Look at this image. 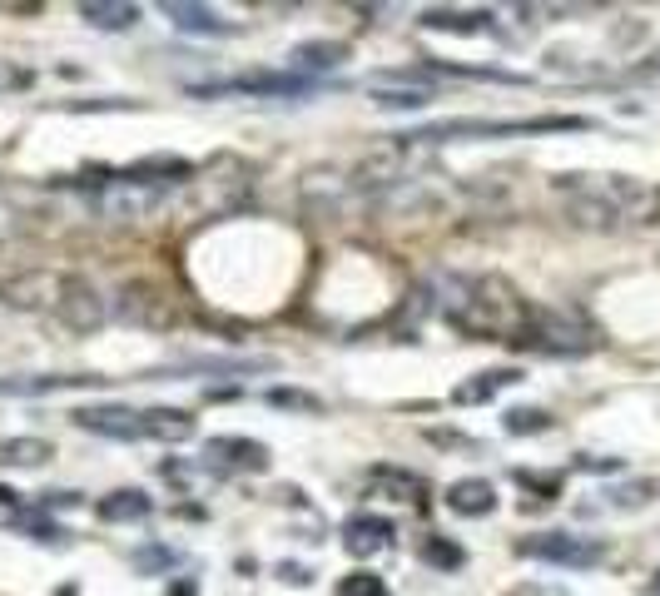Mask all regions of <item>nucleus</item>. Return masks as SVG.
Returning a JSON list of instances; mask_svg holds the SVG:
<instances>
[{"instance_id": "1", "label": "nucleus", "mask_w": 660, "mask_h": 596, "mask_svg": "<svg viewBox=\"0 0 660 596\" xmlns=\"http://www.w3.org/2000/svg\"><path fill=\"white\" fill-rule=\"evenodd\" d=\"M432 308L457 333L487 338V343H517L531 318V303L522 298V289L502 274H477V279L437 274L432 279Z\"/></svg>"}, {"instance_id": "2", "label": "nucleus", "mask_w": 660, "mask_h": 596, "mask_svg": "<svg viewBox=\"0 0 660 596\" xmlns=\"http://www.w3.org/2000/svg\"><path fill=\"white\" fill-rule=\"evenodd\" d=\"M591 130L581 115H536V120H437L417 135H402V145H452V140H517V135H571Z\"/></svg>"}, {"instance_id": "3", "label": "nucleus", "mask_w": 660, "mask_h": 596, "mask_svg": "<svg viewBox=\"0 0 660 596\" xmlns=\"http://www.w3.org/2000/svg\"><path fill=\"white\" fill-rule=\"evenodd\" d=\"M184 189H189V209H184L189 219H224L249 194V164L234 154H214L209 164L194 169V179Z\"/></svg>"}, {"instance_id": "4", "label": "nucleus", "mask_w": 660, "mask_h": 596, "mask_svg": "<svg viewBox=\"0 0 660 596\" xmlns=\"http://www.w3.org/2000/svg\"><path fill=\"white\" fill-rule=\"evenodd\" d=\"M601 343L596 323L576 308H531L527 333L517 338V348H536V353H556V358H576L591 353Z\"/></svg>"}, {"instance_id": "5", "label": "nucleus", "mask_w": 660, "mask_h": 596, "mask_svg": "<svg viewBox=\"0 0 660 596\" xmlns=\"http://www.w3.org/2000/svg\"><path fill=\"white\" fill-rule=\"evenodd\" d=\"M115 318L139 328V333H169L179 323V303H174L169 289H159L154 279H130L115 294Z\"/></svg>"}, {"instance_id": "6", "label": "nucleus", "mask_w": 660, "mask_h": 596, "mask_svg": "<svg viewBox=\"0 0 660 596\" xmlns=\"http://www.w3.org/2000/svg\"><path fill=\"white\" fill-rule=\"evenodd\" d=\"M517 557L586 572V567H601L606 562V542H591V537H576V532H536V537H522L517 542Z\"/></svg>"}, {"instance_id": "7", "label": "nucleus", "mask_w": 660, "mask_h": 596, "mask_svg": "<svg viewBox=\"0 0 660 596\" xmlns=\"http://www.w3.org/2000/svg\"><path fill=\"white\" fill-rule=\"evenodd\" d=\"M55 318H60L75 338H90V333H100V328L110 323V298L100 294L90 279L65 274V284H60V303H55Z\"/></svg>"}, {"instance_id": "8", "label": "nucleus", "mask_w": 660, "mask_h": 596, "mask_svg": "<svg viewBox=\"0 0 660 596\" xmlns=\"http://www.w3.org/2000/svg\"><path fill=\"white\" fill-rule=\"evenodd\" d=\"M164 199H169L164 189H139V184L110 179V184L95 194V209H100V219H110V224H139V219H154V209H159Z\"/></svg>"}, {"instance_id": "9", "label": "nucleus", "mask_w": 660, "mask_h": 596, "mask_svg": "<svg viewBox=\"0 0 660 596\" xmlns=\"http://www.w3.org/2000/svg\"><path fill=\"white\" fill-rule=\"evenodd\" d=\"M60 284H65V274H50V269H20V274L0 279V303H5V308H20V313L55 308V303H60Z\"/></svg>"}, {"instance_id": "10", "label": "nucleus", "mask_w": 660, "mask_h": 596, "mask_svg": "<svg viewBox=\"0 0 660 596\" xmlns=\"http://www.w3.org/2000/svg\"><path fill=\"white\" fill-rule=\"evenodd\" d=\"M313 90V80L308 75H239V80H214V85H189V95H199V100H214V95H288V100H298V95H308Z\"/></svg>"}, {"instance_id": "11", "label": "nucleus", "mask_w": 660, "mask_h": 596, "mask_svg": "<svg viewBox=\"0 0 660 596\" xmlns=\"http://www.w3.org/2000/svg\"><path fill=\"white\" fill-rule=\"evenodd\" d=\"M353 179L343 174V169H313V174H303V209H308V219H338L348 204H353Z\"/></svg>"}, {"instance_id": "12", "label": "nucleus", "mask_w": 660, "mask_h": 596, "mask_svg": "<svg viewBox=\"0 0 660 596\" xmlns=\"http://www.w3.org/2000/svg\"><path fill=\"white\" fill-rule=\"evenodd\" d=\"M70 423L80 433H95V438H120V443H134L144 438V423L134 408H120V403H100V408H75Z\"/></svg>"}, {"instance_id": "13", "label": "nucleus", "mask_w": 660, "mask_h": 596, "mask_svg": "<svg viewBox=\"0 0 660 596\" xmlns=\"http://www.w3.org/2000/svg\"><path fill=\"white\" fill-rule=\"evenodd\" d=\"M393 542H397V522L383 517V512H353V517L343 522V547H348V557H378V552H388Z\"/></svg>"}, {"instance_id": "14", "label": "nucleus", "mask_w": 660, "mask_h": 596, "mask_svg": "<svg viewBox=\"0 0 660 596\" xmlns=\"http://www.w3.org/2000/svg\"><path fill=\"white\" fill-rule=\"evenodd\" d=\"M268 368H273V358H229L224 353V358H179L149 378H239V373H268Z\"/></svg>"}, {"instance_id": "15", "label": "nucleus", "mask_w": 660, "mask_h": 596, "mask_svg": "<svg viewBox=\"0 0 660 596\" xmlns=\"http://www.w3.org/2000/svg\"><path fill=\"white\" fill-rule=\"evenodd\" d=\"M105 378L95 373H40V378H0V398H45V393H70V388H100Z\"/></svg>"}, {"instance_id": "16", "label": "nucleus", "mask_w": 660, "mask_h": 596, "mask_svg": "<svg viewBox=\"0 0 660 596\" xmlns=\"http://www.w3.org/2000/svg\"><path fill=\"white\" fill-rule=\"evenodd\" d=\"M422 30H442V35H487L492 30V10H457V5H432V10H422V20H417Z\"/></svg>"}, {"instance_id": "17", "label": "nucleus", "mask_w": 660, "mask_h": 596, "mask_svg": "<svg viewBox=\"0 0 660 596\" xmlns=\"http://www.w3.org/2000/svg\"><path fill=\"white\" fill-rule=\"evenodd\" d=\"M209 457L219 462V467H234V472H268V462H273V452L264 443H254V438H209Z\"/></svg>"}, {"instance_id": "18", "label": "nucleus", "mask_w": 660, "mask_h": 596, "mask_svg": "<svg viewBox=\"0 0 660 596\" xmlns=\"http://www.w3.org/2000/svg\"><path fill=\"white\" fill-rule=\"evenodd\" d=\"M517 383H522V368H482V373H472L467 383H457L452 403H457V408H477V403H492L502 388H517Z\"/></svg>"}, {"instance_id": "19", "label": "nucleus", "mask_w": 660, "mask_h": 596, "mask_svg": "<svg viewBox=\"0 0 660 596\" xmlns=\"http://www.w3.org/2000/svg\"><path fill=\"white\" fill-rule=\"evenodd\" d=\"M373 492L407 502V507H422L432 497V482L422 472H407V467H373Z\"/></svg>"}, {"instance_id": "20", "label": "nucleus", "mask_w": 660, "mask_h": 596, "mask_svg": "<svg viewBox=\"0 0 660 596\" xmlns=\"http://www.w3.org/2000/svg\"><path fill=\"white\" fill-rule=\"evenodd\" d=\"M139 423H144V438H154V443H189L199 428V418L184 408H144Z\"/></svg>"}, {"instance_id": "21", "label": "nucleus", "mask_w": 660, "mask_h": 596, "mask_svg": "<svg viewBox=\"0 0 660 596\" xmlns=\"http://www.w3.org/2000/svg\"><path fill=\"white\" fill-rule=\"evenodd\" d=\"M447 507L457 517H492L497 512V487L487 477H462L447 487Z\"/></svg>"}, {"instance_id": "22", "label": "nucleus", "mask_w": 660, "mask_h": 596, "mask_svg": "<svg viewBox=\"0 0 660 596\" xmlns=\"http://www.w3.org/2000/svg\"><path fill=\"white\" fill-rule=\"evenodd\" d=\"M95 512H100V522H144L154 512V497L139 487H115L95 502Z\"/></svg>"}, {"instance_id": "23", "label": "nucleus", "mask_w": 660, "mask_h": 596, "mask_svg": "<svg viewBox=\"0 0 660 596\" xmlns=\"http://www.w3.org/2000/svg\"><path fill=\"white\" fill-rule=\"evenodd\" d=\"M164 15L184 30V35H229V20L209 5H184V0H164Z\"/></svg>"}, {"instance_id": "24", "label": "nucleus", "mask_w": 660, "mask_h": 596, "mask_svg": "<svg viewBox=\"0 0 660 596\" xmlns=\"http://www.w3.org/2000/svg\"><path fill=\"white\" fill-rule=\"evenodd\" d=\"M288 60H293V70H333V65L353 60V50H348L343 40H308V45H298Z\"/></svg>"}, {"instance_id": "25", "label": "nucleus", "mask_w": 660, "mask_h": 596, "mask_svg": "<svg viewBox=\"0 0 660 596\" xmlns=\"http://www.w3.org/2000/svg\"><path fill=\"white\" fill-rule=\"evenodd\" d=\"M80 20L85 25H95V30H130V25H139V5H110V0H85L80 5Z\"/></svg>"}, {"instance_id": "26", "label": "nucleus", "mask_w": 660, "mask_h": 596, "mask_svg": "<svg viewBox=\"0 0 660 596\" xmlns=\"http://www.w3.org/2000/svg\"><path fill=\"white\" fill-rule=\"evenodd\" d=\"M417 557H422L432 572H462V567H467V552H462L452 537H442V532H427L422 547H417Z\"/></svg>"}, {"instance_id": "27", "label": "nucleus", "mask_w": 660, "mask_h": 596, "mask_svg": "<svg viewBox=\"0 0 660 596\" xmlns=\"http://www.w3.org/2000/svg\"><path fill=\"white\" fill-rule=\"evenodd\" d=\"M55 447L45 438H0V467H45Z\"/></svg>"}, {"instance_id": "28", "label": "nucleus", "mask_w": 660, "mask_h": 596, "mask_svg": "<svg viewBox=\"0 0 660 596\" xmlns=\"http://www.w3.org/2000/svg\"><path fill=\"white\" fill-rule=\"evenodd\" d=\"M378 110H422L432 105V85H373Z\"/></svg>"}, {"instance_id": "29", "label": "nucleus", "mask_w": 660, "mask_h": 596, "mask_svg": "<svg viewBox=\"0 0 660 596\" xmlns=\"http://www.w3.org/2000/svg\"><path fill=\"white\" fill-rule=\"evenodd\" d=\"M264 403L273 408V413H323V398L318 393H308V388H288V383H278V388H268Z\"/></svg>"}, {"instance_id": "30", "label": "nucleus", "mask_w": 660, "mask_h": 596, "mask_svg": "<svg viewBox=\"0 0 660 596\" xmlns=\"http://www.w3.org/2000/svg\"><path fill=\"white\" fill-rule=\"evenodd\" d=\"M660 492V482H621V487H611L606 492V507H616V512H636V507H646L651 497Z\"/></svg>"}, {"instance_id": "31", "label": "nucleus", "mask_w": 660, "mask_h": 596, "mask_svg": "<svg viewBox=\"0 0 660 596\" xmlns=\"http://www.w3.org/2000/svg\"><path fill=\"white\" fill-rule=\"evenodd\" d=\"M502 428H507L512 438H536V433H551V413H546V408H512V413L502 418Z\"/></svg>"}, {"instance_id": "32", "label": "nucleus", "mask_w": 660, "mask_h": 596, "mask_svg": "<svg viewBox=\"0 0 660 596\" xmlns=\"http://www.w3.org/2000/svg\"><path fill=\"white\" fill-rule=\"evenodd\" d=\"M134 572H144V577H154V572H164V567H174L179 562V552H169V547H139L130 557Z\"/></svg>"}, {"instance_id": "33", "label": "nucleus", "mask_w": 660, "mask_h": 596, "mask_svg": "<svg viewBox=\"0 0 660 596\" xmlns=\"http://www.w3.org/2000/svg\"><path fill=\"white\" fill-rule=\"evenodd\" d=\"M338 596H388V587H383L378 572H353V577L338 582Z\"/></svg>"}, {"instance_id": "34", "label": "nucleus", "mask_w": 660, "mask_h": 596, "mask_svg": "<svg viewBox=\"0 0 660 596\" xmlns=\"http://www.w3.org/2000/svg\"><path fill=\"white\" fill-rule=\"evenodd\" d=\"M517 482L531 487L536 497H551V502H556V492H561V477H556V472H527V467H522V472H517Z\"/></svg>"}, {"instance_id": "35", "label": "nucleus", "mask_w": 660, "mask_h": 596, "mask_svg": "<svg viewBox=\"0 0 660 596\" xmlns=\"http://www.w3.org/2000/svg\"><path fill=\"white\" fill-rule=\"evenodd\" d=\"M20 527H25L30 537H40V542H60V527H55V522H45V512H25V517H20Z\"/></svg>"}, {"instance_id": "36", "label": "nucleus", "mask_w": 660, "mask_h": 596, "mask_svg": "<svg viewBox=\"0 0 660 596\" xmlns=\"http://www.w3.org/2000/svg\"><path fill=\"white\" fill-rule=\"evenodd\" d=\"M273 577H283L288 587H308V582H313V572H308V567H298V562H278V567H273Z\"/></svg>"}, {"instance_id": "37", "label": "nucleus", "mask_w": 660, "mask_h": 596, "mask_svg": "<svg viewBox=\"0 0 660 596\" xmlns=\"http://www.w3.org/2000/svg\"><path fill=\"white\" fill-rule=\"evenodd\" d=\"M576 467H581V472H616L621 462H616V457H576Z\"/></svg>"}, {"instance_id": "38", "label": "nucleus", "mask_w": 660, "mask_h": 596, "mask_svg": "<svg viewBox=\"0 0 660 596\" xmlns=\"http://www.w3.org/2000/svg\"><path fill=\"white\" fill-rule=\"evenodd\" d=\"M507 596H566L561 587H536V582H527V587H512Z\"/></svg>"}, {"instance_id": "39", "label": "nucleus", "mask_w": 660, "mask_h": 596, "mask_svg": "<svg viewBox=\"0 0 660 596\" xmlns=\"http://www.w3.org/2000/svg\"><path fill=\"white\" fill-rule=\"evenodd\" d=\"M427 438H432V443H442V447H477L472 438H457V433H432V428H427Z\"/></svg>"}, {"instance_id": "40", "label": "nucleus", "mask_w": 660, "mask_h": 596, "mask_svg": "<svg viewBox=\"0 0 660 596\" xmlns=\"http://www.w3.org/2000/svg\"><path fill=\"white\" fill-rule=\"evenodd\" d=\"M169 596H199V582H194V577H179V582L169 587Z\"/></svg>"}, {"instance_id": "41", "label": "nucleus", "mask_w": 660, "mask_h": 596, "mask_svg": "<svg viewBox=\"0 0 660 596\" xmlns=\"http://www.w3.org/2000/svg\"><path fill=\"white\" fill-rule=\"evenodd\" d=\"M15 502H20V492H10V487L0 482V507H15Z\"/></svg>"}, {"instance_id": "42", "label": "nucleus", "mask_w": 660, "mask_h": 596, "mask_svg": "<svg viewBox=\"0 0 660 596\" xmlns=\"http://www.w3.org/2000/svg\"><path fill=\"white\" fill-rule=\"evenodd\" d=\"M651 596H660V577H656V582H651Z\"/></svg>"}]
</instances>
